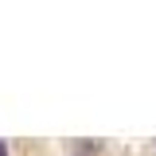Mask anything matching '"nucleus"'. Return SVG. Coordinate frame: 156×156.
<instances>
[{"label": "nucleus", "mask_w": 156, "mask_h": 156, "mask_svg": "<svg viewBox=\"0 0 156 156\" xmlns=\"http://www.w3.org/2000/svg\"><path fill=\"white\" fill-rule=\"evenodd\" d=\"M0 156H8V140H0Z\"/></svg>", "instance_id": "nucleus-1"}]
</instances>
